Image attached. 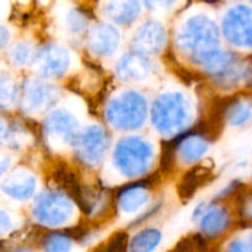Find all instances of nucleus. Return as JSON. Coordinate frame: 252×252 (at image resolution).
Segmentation results:
<instances>
[{
  "mask_svg": "<svg viewBox=\"0 0 252 252\" xmlns=\"http://www.w3.org/2000/svg\"><path fill=\"white\" fill-rule=\"evenodd\" d=\"M126 245H127V236L123 233H118L110 239L106 246L101 248L100 250L97 249L95 252H126Z\"/></svg>",
  "mask_w": 252,
  "mask_h": 252,
  "instance_id": "obj_1",
  "label": "nucleus"
}]
</instances>
